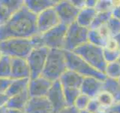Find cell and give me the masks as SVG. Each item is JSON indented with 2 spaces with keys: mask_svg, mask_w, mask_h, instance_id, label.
<instances>
[{
  "mask_svg": "<svg viewBox=\"0 0 120 113\" xmlns=\"http://www.w3.org/2000/svg\"><path fill=\"white\" fill-rule=\"evenodd\" d=\"M67 69L64 50L50 49L44 68L42 76L52 82L59 80Z\"/></svg>",
  "mask_w": 120,
  "mask_h": 113,
  "instance_id": "3",
  "label": "cell"
},
{
  "mask_svg": "<svg viewBox=\"0 0 120 113\" xmlns=\"http://www.w3.org/2000/svg\"><path fill=\"white\" fill-rule=\"evenodd\" d=\"M52 82L42 75L35 78L30 79L28 90L30 97H47Z\"/></svg>",
  "mask_w": 120,
  "mask_h": 113,
  "instance_id": "12",
  "label": "cell"
},
{
  "mask_svg": "<svg viewBox=\"0 0 120 113\" xmlns=\"http://www.w3.org/2000/svg\"><path fill=\"white\" fill-rule=\"evenodd\" d=\"M29 81L30 78L12 79L6 93L9 96V97H11L25 91L28 89Z\"/></svg>",
  "mask_w": 120,
  "mask_h": 113,
  "instance_id": "21",
  "label": "cell"
},
{
  "mask_svg": "<svg viewBox=\"0 0 120 113\" xmlns=\"http://www.w3.org/2000/svg\"><path fill=\"white\" fill-rule=\"evenodd\" d=\"M49 50L50 49L44 46L35 48L26 58L31 73L30 79L42 75Z\"/></svg>",
  "mask_w": 120,
  "mask_h": 113,
  "instance_id": "8",
  "label": "cell"
},
{
  "mask_svg": "<svg viewBox=\"0 0 120 113\" xmlns=\"http://www.w3.org/2000/svg\"><path fill=\"white\" fill-rule=\"evenodd\" d=\"M24 6V0H1L0 1V26L10 20L13 15Z\"/></svg>",
  "mask_w": 120,
  "mask_h": 113,
  "instance_id": "13",
  "label": "cell"
},
{
  "mask_svg": "<svg viewBox=\"0 0 120 113\" xmlns=\"http://www.w3.org/2000/svg\"><path fill=\"white\" fill-rule=\"evenodd\" d=\"M104 48L112 51H120V48L119 46V44L116 43V41L113 39L112 37L109 38L107 39Z\"/></svg>",
  "mask_w": 120,
  "mask_h": 113,
  "instance_id": "34",
  "label": "cell"
},
{
  "mask_svg": "<svg viewBox=\"0 0 120 113\" xmlns=\"http://www.w3.org/2000/svg\"><path fill=\"white\" fill-rule=\"evenodd\" d=\"M112 17H114L117 20H120V4L118 5L113 7V8L112 9Z\"/></svg>",
  "mask_w": 120,
  "mask_h": 113,
  "instance_id": "39",
  "label": "cell"
},
{
  "mask_svg": "<svg viewBox=\"0 0 120 113\" xmlns=\"http://www.w3.org/2000/svg\"><path fill=\"white\" fill-rule=\"evenodd\" d=\"M100 113H107V112H100Z\"/></svg>",
  "mask_w": 120,
  "mask_h": 113,
  "instance_id": "46",
  "label": "cell"
},
{
  "mask_svg": "<svg viewBox=\"0 0 120 113\" xmlns=\"http://www.w3.org/2000/svg\"><path fill=\"white\" fill-rule=\"evenodd\" d=\"M8 109L6 107H1L0 108V113H7Z\"/></svg>",
  "mask_w": 120,
  "mask_h": 113,
  "instance_id": "43",
  "label": "cell"
},
{
  "mask_svg": "<svg viewBox=\"0 0 120 113\" xmlns=\"http://www.w3.org/2000/svg\"><path fill=\"white\" fill-rule=\"evenodd\" d=\"M31 73L26 59L11 57V79L30 78Z\"/></svg>",
  "mask_w": 120,
  "mask_h": 113,
  "instance_id": "16",
  "label": "cell"
},
{
  "mask_svg": "<svg viewBox=\"0 0 120 113\" xmlns=\"http://www.w3.org/2000/svg\"><path fill=\"white\" fill-rule=\"evenodd\" d=\"M103 90L111 94L115 103H120V82L119 80L107 78L104 81Z\"/></svg>",
  "mask_w": 120,
  "mask_h": 113,
  "instance_id": "22",
  "label": "cell"
},
{
  "mask_svg": "<svg viewBox=\"0 0 120 113\" xmlns=\"http://www.w3.org/2000/svg\"><path fill=\"white\" fill-rule=\"evenodd\" d=\"M112 17L111 11H104V12H97L92 24L89 29H97L101 26L107 24L109 20Z\"/></svg>",
  "mask_w": 120,
  "mask_h": 113,
  "instance_id": "24",
  "label": "cell"
},
{
  "mask_svg": "<svg viewBox=\"0 0 120 113\" xmlns=\"http://www.w3.org/2000/svg\"><path fill=\"white\" fill-rule=\"evenodd\" d=\"M104 81L94 77H85L80 87V92L89 97L95 98L103 90Z\"/></svg>",
  "mask_w": 120,
  "mask_h": 113,
  "instance_id": "15",
  "label": "cell"
},
{
  "mask_svg": "<svg viewBox=\"0 0 120 113\" xmlns=\"http://www.w3.org/2000/svg\"><path fill=\"white\" fill-rule=\"evenodd\" d=\"M95 98L98 101V103L101 105L103 111H105L106 109L111 107L115 103V100L111 94L104 90L101 91Z\"/></svg>",
  "mask_w": 120,
  "mask_h": 113,
  "instance_id": "25",
  "label": "cell"
},
{
  "mask_svg": "<svg viewBox=\"0 0 120 113\" xmlns=\"http://www.w3.org/2000/svg\"><path fill=\"white\" fill-rule=\"evenodd\" d=\"M11 57L2 54L0 58V78H11Z\"/></svg>",
  "mask_w": 120,
  "mask_h": 113,
  "instance_id": "23",
  "label": "cell"
},
{
  "mask_svg": "<svg viewBox=\"0 0 120 113\" xmlns=\"http://www.w3.org/2000/svg\"><path fill=\"white\" fill-rule=\"evenodd\" d=\"M103 112L107 113H120V103H115L111 107Z\"/></svg>",
  "mask_w": 120,
  "mask_h": 113,
  "instance_id": "38",
  "label": "cell"
},
{
  "mask_svg": "<svg viewBox=\"0 0 120 113\" xmlns=\"http://www.w3.org/2000/svg\"><path fill=\"white\" fill-rule=\"evenodd\" d=\"M119 82H120V78H119Z\"/></svg>",
  "mask_w": 120,
  "mask_h": 113,
  "instance_id": "48",
  "label": "cell"
},
{
  "mask_svg": "<svg viewBox=\"0 0 120 113\" xmlns=\"http://www.w3.org/2000/svg\"><path fill=\"white\" fill-rule=\"evenodd\" d=\"M88 28L79 25L77 22L68 26L63 50L74 51L77 48L88 42Z\"/></svg>",
  "mask_w": 120,
  "mask_h": 113,
  "instance_id": "6",
  "label": "cell"
},
{
  "mask_svg": "<svg viewBox=\"0 0 120 113\" xmlns=\"http://www.w3.org/2000/svg\"><path fill=\"white\" fill-rule=\"evenodd\" d=\"M88 42L98 47L104 48L107 40L104 39L97 29H89Z\"/></svg>",
  "mask_w": 120,
  "mask_h": 113,
  "instance_id": "26",
  "label": "cell"
},
{
  "mask_svg": "<svg viewBox=\"0 0 120 113\" xmlns=\"http://www.w3.org/2000/svg\"><path fill=\"white\" fill-rule=\"evenodd\" d=\"M44 46L41 34L32 38H12L0 41L2 54L11 57L26 59L35 48Z\"/></svg>",
  "mask_w": 120,
  "mask_h": 113,
  "instance_id": "2",
  "label": "cell"
},
{
  "mask_svg": "<svg viewBox=\"0 0 120 113\" xmlns=\"http://www.w3.org/2000/svg\"><path fill=\"white\" fill-rule=\"evenodd\" d=\"M112 38H113V39L116 41V43H117L119 44V46L120 48V32L119 33H117L116 35L112 36Z\"/></svg>",
  "mask_w": 120,
  "mask_h": 113,
  "instance_id": "42",
  "label": "cell"
},
{
  "mask_svg": "<svg viewBox=\"0 0 120 113\" xmlns=\"http://www.w3.org/2000/svg\"><path fill=\"white\" fill-rule=\"evenodd\" d=\"M90 100H91V98L89 97L88 96L85 95L83 93H80L77 98L74 105L80 112L84 111L86 109V108H87Z\"/></svg>",
  "mask_w": 120,
  "mask_h": 113,
  "instance_id": "29",
  "label": "cell"
},
{
  "mask_svg": "<svg viewBox=\"0 0 120 113\" xmlns=\"http://www.w3.org/2000/svg\"><path fill=\"white\" fill-rule=\"evenodd\" d=\"M80 113H90V112H89L88 111H86V110H84V111H81V112H80Z\"/></svg>",
  "mask_w": 120,
  "mask_h": 113,
  "instance_id": "44",
  "label": "cell"
},
{
  "mask_svg": "<svg viewBox=\"0 0 120 113\" xmlns=\"http://www.w3.org/2000/svg\"><path fill=\"white\" fill-rule=\"evenodd\" d=\"M25 112L26 113H53L52 107L47 97H30Z\"/></svg>",
  "mask_w": 120,
  "mask_h": 113,
  "instance_id": "14",
  "label": "cell"
},
{
  "mask_svg": "<svg viewBox=\"0 0 120 113\" xmlns=\"http://www.w3.org/2000/svg\"><path fill=\"white\" fill-rule=\"evenodd\" d=\"M37 28L39 34H43L61 24L54 7L50 8L37 15Z\"/></svg>",
  "mask_w": 120,
  "mask_h": 113,
  "instance_id": "10",
  "label": "cell"
},
{
  "mask_svg": "<svg viewBox=\"0 0 120 113\" xmlns=\"http://www.w3.org/2000/svg\"><path fill=\"white\" fill-rule=\"evenodd\" d=\"M30 99L28 89L17 95L10 97L6 108L8 109H17L25 110V108Z\"/></svg>",
  "mask_w": 120,
  "mask_h": 113,
  "instance_id": "19",
  "label": "cell"
},
{
  "mask_svg": "<svg viewBox=\"0 0 120 113\" xmlns=\"http://www.w3.org/2000/svg\"><path fill=\"white\" fill-rule=\"evenodd\" d=\"M83 79L84 77L78 73L69 69H66L65 73L61 75L59 81L63 88L80 89Z\"/></svg>",
  "mask_w": 120,
  "mask_h": 113,
  "instance_id": "17",
  "label": "cell"
},
{
  "mask_svg": "<svg viewBox=\"0 0 120 113\" xmlns=\"http://www.w3.org/2000/svg\"><path fill=\"white\" fill-rule=\"evenodd\" d=\"M119 62L120 63V57H119Z\"/></svg>",
  "mask_w": 120,
  "mask_h": 113,
  "instance_id": "47",
  "label": "cell"
},
{
  "mask_svg": "<svg viewBox=\"0 0 120 113\" xmlns=\"http://www.w3.org/2000/svg\"><path fill=\"white\" fill-rule=\"evenodd\" d=\"M113 8L112 1H107V0H100L97 1L95 9L97 12H104V11H112Z\"/></svg>",
  "mask_w": 120,
  "mask_h": 113,
  "instance_id": "31",
  "label": "cell"
},
{
  "mask_svg": "<svg viewBox=\"0 0 120 113\" xmlns=\"http://www.w3.org/2000/svg\"><path fill=\"white\" fill-rule=\"evenodd\" d=\"M11 81H12V79L11 78H0V93H6Z\"/></svg>",
  "mask_w": 120,
  "mask_h": 113,
  "instance_id": "35",
  "label": "cell"
},
{
  "mask_svg": "<svg viewBox=\"0 0 120 113\" xmlns=\"http://www.w3.org/2000/svg\"><path fill=\"white\" fill-rule=\"evenodd\" d=\"M56 2L57 1H53V0H25L24 1L25 6L35 15L39 14L42 11L50 8L54 7Z\"/></svg>",
  "mask_w": 120,
  "mask_h": 113,
  "instance_id": "18",
  "label": "cell"
},
{
  "mask_svg": "<svg viewBox=\"0 0 120 113\" xmlns=\"http://www.w3.org/2000/svg\"><path fill=\"white\" fill-rule=\"evenodd\" d=\"M103 54L104 60L107 63L117 61L120 57V51H112L104 48Z\"/></svg>",
  "mask_w": 120,
  "mask_h": 113,
  "instance_id": "30",
  "label": "cell"
},
{
  "mask_svg": "<svg viewBox=\"0 0 120 113\" xmlns=\"http://www.w3.org/2000/svg\"><path fill=\"white\" fill-rule=\"evenodd\" d=\"M96 4L97 1H95V0H88V1H85V7L95 8Z\"/></svg>",
  "mask_w": 120,
  "mask_h": 113,
  "instance_id": "40",
  "label": "cell"
},
{
  "mask_svg": "<svg viewBox=\"0 0 120 113\" xmlns=\"http://www.w3.org/2000/svg\"><path fill=\"white\" fill-rule=\"evenodd\" d=\"M67 69L74 71L82 77H94L104 81L107 76L104 73L94 69L80 56L73 51H65Z\"/></svg>",
  "mask_w": 120,
  "mask_h": 113,
  "instance_id": "4",
  "label": "cell"
},
{
  "mask_svg": "<svg viewBox=\"0 0 120 113\" xmlns=\"http://www.w3.org/2000/svg\"><path fill=\"white\" fill-rule=\"evenodd\" d=\"M86 110L90 113H100L103 111L102 108H101V105L99 104L96 98H92L90 100Z\"/></svg>",
  "mask_w": 120,
  "mask_h": 113,
  "instance_id": "33",
  "label": "cell"
},
{
  "mask_svg": "<svg viewBox=\"0 0 120 113\" xmlns=\"http://www.w3.org/2000/svg\"><path fill=\"white\" fill-rule=\"evenodd\" d=\"M68 26L60 24L49 31L41 34L44 46L49 49L63 50Z\"/></svg>",
  "mask_w": 120,
  "mask_h": 113,
  "instance_id": "7",
  "label": "cell"
},
{
  "mask_svg": "<svg viewBox=\"0 0 120 113\" xmlns=\"http://www.w3.org/2000/svg\"><path fill=\"white\" fill-rule=\"evenodd\" d=\"M2 56V51H1V50H0V58H1V56Z\"/></svg>",
  "mask_w": 120,
  "mask_h": 113,
  "instance_id": "45",
  "label": "cell"
},
{
  "mask_svg": "<svg viewBox=\"0 0 120 113\" xmlns=\"http://www.w3.org/2000/svg\"><path fill=\"white\" fill-rule=\"evenodd\" d=\"M104 74L107 78L119 80L120 78V63L119 60L107 63Z\"/></svg>",
  "mask_w": 120,
  "mask_h": 113,
  "instance_id": "27",
  "label": "cell"
},
{
  "mask_svg": "<svg viewBox=\"0 0 120 113\" xmlns=\"http://www.w3.org/2000/svg\"><path fill=\"white\" fill-rule=\"evenodd\" d=\"M67 105H74L78 96L81 93L80 90L77 88H63Z\"/></svg>",
  "mask_w": 120,
  "mask_h": 113,
  "instance_id": "28",
  "label": "cell"
},
{
  "mask_svg": "<svg viewBox=\"0 0 120 113\" xmlns=\"http://www.w3.org/2000/svg\"><path fill=\"white\" fill-rule=\"evenodd\" d=\"M107 28L110 33L111 37L116 35L120 32V20L114 17H111L107 24Z\"/></svg>",
  "mask_w": 120,
  "mask_h": 113,
  "instance_id": "32",
  "label": "cell"
},
{
  "mask_svg": "<svg viewBox=\"0 0 120 113\" xmlns=\"http://www.w3.org/2000/svg\"><path fill=\"white\" fill-rule=\"evenodd\" d=\"M7 113H26L25 110H17V109H8Z\"/></svg>",
  "mask_w": 120,
  "mask_h": 113,
  "instance_id": "41",
  "label": "cell"
},
{
  "mask_svg": "<svg viewBox=\"0 0 120 113\" xmlns=\"http://www.w3.org/2000/svg\"><path fill=\"white\" fill-rule=\"evenodd\" d=\"M47 98L52 105L53 113L58 112L67 106L63 87L59 80L52 82V85L47 95Z\"/></svg>",
  "mask_w": 120,
  "mask_h": 113,
  "instance_id": "11",
  "label": "cell"
},
{
  "mask_svg": "<svg viewBox=\"0 0 120 113\" xmlns=\"http://www.w3.org/2000/svg\"><path fill=\"white\" fill-rule=\"evenodd\" d=\"M37 15L22 6L6 24L0 26V41L12 38H32L38 35Z\"/></svg>",
  "mask_w": 120,
  "mask_h": 113,
  "instance_id": "1",
  "label": "cell"
},
{
  "mask_svg": "<svg viewBox=\"0 0 120 113\" xmlns=\"http://www.w3.org/2000/svg\"><path fill=\"white\" fill-rule=\"evenodd\" d=\"M61 24L69 26L76 22L80 8L75 6L71 1H57L54 6Z\"/></svg>",
  "mask_w": 120,
  "mask_h": 113,
  "instance_id": "9",
  "label": "cell"
},
{
  "mask_svg": "<svg viewBox=\"0 0 120 113\" xmlns=\"http://www.w3.org/2000/svg\"><path fill=\"white\" fill-rule=\"evenodd\" d=\"M9 99H10V97L6 93H0V108L6 107L8 103Z\"/></svg>",
  "mask_w": 120,
  "mask_h": 113,
  "instance_id": "37",
  "label": "cell"
},
{
  "mask_svg": "<svg viewBox=\"0 0 120 113\" xmlns=\"http://www.w3.org/2000/svg\"><path fill=\"white\" fill-rule=\"evenodd\" d=\"M96 14L97 11L95 8L84 7L80 10L76 22L81 26L89 29Z\"/></svg>",
  "mask_w": 120,
  "mask_h": 113,
  "instance_id": "20",
  "label": "cell"
},
{
  "mask_svg": "<svg viewBox=\"0 0 120 113\" xmlns=\"http://www.w3.org/2000/svg\"><path fill=\"white\" fill-rule=\"evenodd\" d=\"M56 113H80V111L74 105H67Z\"/></svg>",
  "mask_w": 120,
  "mask_h": 113,
  "instance_id": "36",
  "label": "cell"
},
{
  "mask_svg": "<svg viewBox=\"0 0 120 113\" xmlns=\"http://www.w3.org/2000/svg\"><path fill=\"white\" fill-rule=\"evenodd\" d=\"M73 52L82 57L94 69L104 74L107 63L104 57L103 48L98 47L87 42L77 48Z\"/></svg>",
  "mask_w": 120,
  "mask_h": 113,
  "instance_id": "5",
  "label": "cell"
}]
</instances>
